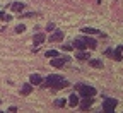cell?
<instances>
[{
    "mask_svg": "<svg viewBox=\"0 0 123 113\" xmlns=\"http://www.w3.org/2000/svg\"><path fill=\"white\" fill-rule=\"evenodd\" d=\"M29 82L33 84V86H39V84H43V77L38 75V74H33V75L29 77Z\"/></svg>",
    "mask_w": 123,
    "mask_h": 113,
    "instance_id": "cell-5",
    "label": "cell"
},
{
    "mask_svg": "<svg viewBox=\"0 0 123 113\" xmlns=\"http://www.w3.org/2000/svg\"><path fill=\"white\" fill-rule=\"evenodd\" d=\"M24 29H26V26H24V24H21V26H17V27H15V31H17V33H22Z\"/></svg>",
    "mask_w": 123,
    "mask_h": 113,
    "instance_id": "cell-20",
    "label": "cell"
},
{
    "mask_svg": "<svg viewBox=\"0 0 123 113\" xmlns=\"http://www.w3.org/2000/svg\"><path fill=\"white\" fill-rule=\"evenodd\" d=\"M75 89L79 91V94L84 96V98H92V96L96 94V89L91 87V86H87V84H77Z\"/></svg>",
    "mask_w": 123,
    "mask_h": 113,
    "instance_id": "cell-1",
    "label": "cell"
},
{
    "mask_svg": "<svg viewBox=\"0 0 123 113\" xmlns=\"http://www.w3.org/2000/svg\"><path fill=\"white\" fill-rule=\"evenodd\" d=\"M82 40L86 41V46H87V48H96V46H98V41L92 40V38H89V36H82Z\"/></svg>",
    "mask_w": 123,
    "mask_h": 113,
    "instance_id": "cell-6",
    "label": "cell"
},
{
    "mask_svg": "<svg viewBox=\"0 0 123 113\" xmlns=\"http://www.w3.org/2000/svg\"><path fill=\"white\" fill-rule=\"evenodd\" d=\"M68 103H70V106H74V108H75L77 105H79V98H77L75 94H72L70 98H68Z\"/></svg>",
    "mask_w": 123,
    "mask_h": 113,
    "instance_id": "cell-13",
    "label": "cell"
},
{
    "mask_svg": "<svg viewBox=\"0 0 123 113\" xmlns=\"http://www.w3.org/2000/svg\"><path fill=\"white\" fill-rule=\"evenodd\" d=\"M104 55H106V57H111V55H113V52H111V50H106V52H104Z\"/></svg>",
    "mask_w": 123,
    "mask_h": 113,
    "instance_id": "cell-21",
    "label": "cell"
},
{
    "mask_svg": "<svg viewBox=\"0 0 123 113\" xmlns=\"http://www.w3.org/2000/svg\"><path fill=\"white\" fill-rule=\"evenodd\" d=\"M82 33L84 34H101L98 29H94V27H82Z\"/></svg>",
    "mask_w": 123,
    "mask_h": 113,
    "instance_id": "cell-10",
    "label": "cell"
},
{
    "mask_svg": "<svg viewBox=\"0 0 123 113\" xmlns=\"http://www.w3.org/2000/svg\"><path fill=\"white\" fill-rule=\"evenodd\" d=\"M46 31H55V24H53V22L46 24Z\"/></svg>",
    "mask_w": 123,
    "mask_h": 113,
    "instance_id": "cell-19",
    "label": "cell"
},
{
    "mask_svg": "<svg viewBox=\"0 0 123 113\" xmlns=\"http://www.w3.org/2000/svg\"><path fill=\"white\" fill-rule=\"evenodd\" d=\"M2 17H4V12H0V19H2Z\"/></svg>",
    "mask_w": 123,
    "mask_h": 113,
    "instance_id": "cell-22",
    "label": "cell"
},
{
    "mask_svg": "<svg viewBox=\"0 0 123 113\" xmlns=\"http://www.w3.org/2000/svg\"><path fill=\"white\" fill-rule=\"evenodd\" d=\"M48 40L50 41H62V40H63V33H62V31H55Z\"/></svg>",
    "mask_w": 123,
    "mask_h": 113,
    "instance_id": "cell-7",
    "label": "cell"
},
{
    "mask_svg": "<svg viewBox=\"0 0 123 113\" xmlns=\"http://www.w3.org/2000/svg\"><path fill=\"white\" fill-rule=\"evenodd\" d=\"M75 58L77 60H89V53L86 50H79V52L75 53Z\"/></svg>",
    "mask_w": 123,
    "mask_h": 113,
    "instance_id": "cell-8",
    "label": "cell"
},
{
    "mask_svg": "<svg viewBox=\"0 0 123 113\" xmlns=\"http://www.w3.org/2000/svg\"><path fill=\"white\" fill-rule=\"evenodd\" d=\"M65 62H67V58H60V57H55V58H51V65H53L55 69H62Z\"/></svg>",
    "mask_w": 123,
    "mask_h": 113,
    "instance_id": "cell-4",
    "label": "cell"
},
{
    "mask_svg": "<svg viewBox=\"0 0 123 113\" xmlns=\"http://www.w3.org/2000/svg\"><path fill=\"white\" fill-rule=\"evenodd\" d=\"M116 100H104V103H103V110L104 111H108V113H111L115 108H116Z\"/></svg>",
    "mask_w": 123,
    "mask_h": 113,
    "instance_id": "cell-2",
    "label": "cell"
},
{
    "mask_svg": "<svg viewBox=\"0 0 123 113\" xmlns=\"http://www.w3.org/2000/svg\"><path fill=\"white\" fill-rule=\"evenodd\" d=\"M12 10H14V12H19V14H21V12L24 10V4H19V2L12 4Z\"/></svg>",
    "mask_w": 123,
    "mask_h": 113,
    "instance_id": "cell-11",
    "label": "cell"
},
{
    "mask_svg": "<svg viewBox=\"0 0 123 113\" xmlns=\"http://www.w3.org/2000/svg\"><path fill=\"white\" fill-rule=\"evenodd\" d=\"M120 50H121V53H123V45H121V46H120Z\"/></svg>",
    "mask_w": 123,
    "mask_h": 113,
    "instance_id": "cell-23",
    "label": "cell"
},
{
    "mask_svg": "<svg viewBox=\"0 0 123 113\" xmlns=\"http://www.w3.org/2000/svg\"><path fill=\"white\" fill-rule=\"evenodd\" d=\"M74 48L75 50H87V46H86V41L82 40V38H77V40H74Z\"/></svg>",
    "mask_w": 123,
    "mask_h": 113,
    "instance_id": "cell-3",
    "label": "cell"
},
{
    "mask_svg": "<svg viewBox=\"0 0 123 113\" xmlns=\"http://www.w3.org/2000/svg\"><path fill=\"white\" fill-rule=\"evenodd\" d=\"M46 57H48V58H55V57H58V50H48V52H46Z\"/></svg>",
    "mask_w": 123,
    "mask_h": 113,
    "instance_id": "cell-18",
    "label": "cell"
},
{
    "mask_svg": "<svg viewBox=\"0 0 123 113\" xmlns=\"http://www.w3.org/2000/svg\"><path fill=\"white\" fill-rule=\"evenodd\" d=\"M31 91H33V84H24V86H22V91H21V93H22V94L26 96V94H29Z\"/></svg>",
    "mask_w": 123,
    "mask_h": 113,
    "instance_id": "cell-15",
    "label": "cell"
},
{
    "mask_svg": "<svg viewBox=\"0 0 123 113\" xmlns=\"http://www.w3.org/2000/svg\"><path fill=\"white\" fill-rule=\"evenodd\" d=\"M91 106H92V98H84L82 103H80V108L82 110H89Z\"/></svg>",
    "mask_w": 123,
    "mask_h": 113,
    "instance_id": "cell-9",
    "label": "cell"
},
{
    "mask_svg": "<svg viewBox=\"0 0 123 113\" xmlns=\"http://www.w3.org/2000/svg\"><path fill=\"white\" fill-rule=\"evenodd\" d=\"M33 41H34V45H41V43L44 41V34H36Z\"/></svg>",
    "mask_w": 123,
    "mask_h": 113,
    "instance_id": "cell-16",
    "label": "cell"
},
{
    "mask_svg": "<svg viewBox=\"0 0 123 113\" xmlns=\"http://www.w3.org/2000/svg\"><path fill=\"white\" fill-rule=\"evenodd\" d=\"M111 58H115V60H121V58H123V53H121V50H120V48H116V50L113 52Z\"/></svg>",
    "mask_w": 123,
    "mask_h": 113,
    "instance_id": "cell-12",
    "label": "cell"
},
{
    "mask_svg": "<svg viewBox=\"0 0 123 113\" xmlns=\"http://www.w3.org/2000/svg\"><path fill=\"white\" fill-rule=\"evenodd\" d=\"M89 65L94 67V69H101L103 63H101V60H89Z\"/></svg>",
    "mask_w": 123,
    "mask_h": 113,
    "instance_id": "cell-14",
    "label": "cell"
},
{
    "mask_svg": "<svg viewBox=\"0 0 123 113\" xmlns=\"http://www.w3.org/2000/svg\"><path fill=\"white\" fill-rule=\"evenodd\" d=\"M65 105H67V100H63V98H62V100H56V101H55V106H56V108H63Z\"/></svg>",
    "mask_w": 123,
    "mask_h": 113,
    "instance_id": "cell-17",
    "label": "cell"
}]
</instances>
